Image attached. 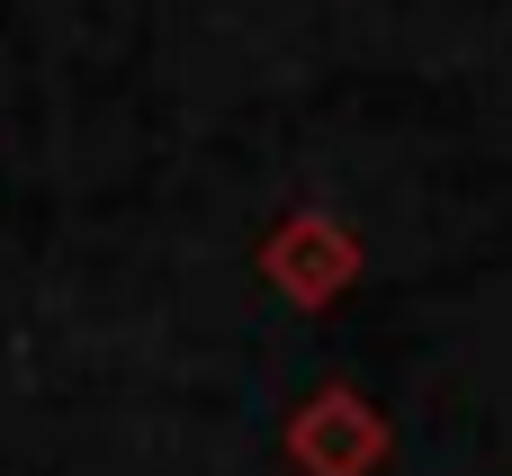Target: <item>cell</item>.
<instances>
[{"instance_id": "6da1fadb", "label": "cell", "mask_w": 512, "mask_h": 476, "mask_svg": "<svg viewBox=\"0 0 512 476\" xmlns=\"http://www.w3.org/2000/svg\"><path fill=\"white\" fill-rule=\"evenodd\" d=\"M261 279L288 297V306H306V315H324V306H342L351 288H360V270H369V252H360V234L342 225V216H324V207H297V216H279L270 234H261Z\"/></svg>"}, {"instance_id": "7a4b0ae2", "label": "cell", "mask_w": 512, "mask_h": 476, "mask_svg": "<svg viewBox=\"0 0 512 476\" xmlns=\"http://www.w3.org/2000/svg\"><path fill=\"white\" fill-rule=\"evenodd\" d=\"M396 450L387 414L351 387V378H324L297 414H288V468L297 476H378Z\"/></svg>"}]
</instances>
